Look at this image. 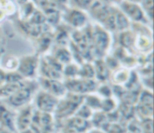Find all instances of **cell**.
Listing matches in <instances>:
<instances>
[{"label":"cell","mask_w":154,"mask_h":133,"mask_svg":"<svg viewBox=\"0 0 154 133\" xmlns=\"http://www.w3.org/2000/svg\"><path fill=\"white\" fill-rule=\"evenodd\" d=\"M35 89H36L35 84L32 81L29 80L27 81L26 85L23 87L20 88L11 96L2 101L8 107L20 109L27 104H30V102L32 100V97Z\"/></svg>","instance_id":"6da1fadb"},{"label":"cell","mask_w":154,"mask_h":133,"mask_svg":"<svg viewBox=\"0 0 154 133\" xmlns=\"http://www.w3.org/2000/svg\"><path fill=\"white\" fill-rule=\"evenodd\" d=\"M116 6L127 17V19L131 22V23H137L148 24L149 23H151L148 20L140 4H135V3L123 0Z\"/></svg>","instance_id":"7a4b0ae2"},{"label":"cell","mask_w":154,"mask_h":133,"mask_svg":"<svg viewBox=\"0 0 154 133\" xmlns=\"http://www.w3.org/2000/svg\"><path fill=\"white\" fill-rule=\"evenodd\" d=\"M61 18L69 27H72L76 30H80L87 25L88 14L87 12L76 8L67 7L63 13H61Z\"/></svg>","instance_id":"3957f363"},{"label":"cell","mask_w":154,"mask_h":133,"mask_svg":"<svg viewBox=\"0 0 154 133\" xmlns=\"http://www.w3.org/2000/svg\"><path fill=\"white\" fill-rule=\"evenodd\" d=\"M65 87L69 93L81 95L85 93H93L97 89V83L92 79L85 78H68L65 83Z\"/></svg>","instance_id":"277c9868"},{"label":"cell","mask_w":154,"mask_h":133,"mask_svg":"<svg viewBox=\"0 0 154 133\" xmlns=\"http://www.w3.org/2000/svg\"><path fill=\"white\" fill-rule=\"evenodd\" d=\"M40 59L38 55H27L19 59L17 72L23 77L32 79L39 69Z\"/></svg>","instance_id":"5b68a950"},{"label":"cell","mask_w":154,"mask_h":133,"mask_svg":"<svg viewBox=\"0 0 154 133\" xmlns=\"http://www.w3.org/2000/svg\"><path fill=\"white\" fill-rule=\"evenodd\" d=\"M91 41L94 43V47L98 51L106 52L111 43V36L109 32L104 29L101 25L96 23L91 30Z\"/></svg>","instance_id":"8992f818"},{"label":"cell","mask_w":154,"mask_h":133,"mask_svg":"<svg viewBox=\"0 0 154 133\" xmlns=\"http://www.w3.org/2000/svg\"><path fill=\"white\" fill-rule=\"evenodd\" d=\"M59 98L56 96L41 90L37 93L35 96V107L38 112L40 113H53L57 104L59 103Z\"/></svg>","instance_id":"52a82bcc"},{"label":"cell","mask_w":154,"mask_h":133,"mask_svg":"<svg viewBox=\"0 0 154 133\" xmlns=\"http://www.w3.org/2000/svg\"><path fill=\"white\" fill-rule=\"evenodd\" d=\"M33 113H34V110L31 104H27L20 108L19 112L15 115V120H14L15 131L20 132L27 129H30Z\"/></svg>","instance_id":"ba28073f"},{"label":"cell","mask_w":154,"mask_h":133,"mask_svg":"<svg viewBox=\"0 0 154 133\" xmlns=\"http://www.w3.org/2000/svg\"><path fill=\"white\" fill-rule=\"evenodd\" d=\"M40 86H42V90L56 96L59 99L62 98L68 92L64 83L57 79H50L41 77Z\"/></svg>","instance_id":"9c48e42d"},{"label":"cell","mask_w":154,"mask_h":133,"mask_svg":"<svg viewBox=\"0 0 154 133\" xmlns=\"http://www.w3.org/2000/svg\"><path fill=\"white\" fill-rule=\"evenodd\" d=\"M134 47L143 53H148L149 51H152V32H134Z\"/></svg>","instance_id":"30bf717a"},{"label":"cell","mask_w":154,"mask_h":133,"mask_svg":"<svg viewBox=\"0 0 154 133\" xmlns=\"http://www.w3.org/2000/svg\"><path fill=\"white\" fill-rule=\"evenodd\" d=\"M14 120H15V115H14L11 110L9 109V107L2 100H0V125L14 132L16 131Z\"/></svg>","instance_id":"8fae6325"},{"label":"cell","mask_w":154,"mask_h":133,"mask_svg":"<svg viewBox=\"0 0 154 133\" xmlns=\"http://www.w3.org/2000/svg\"><path fill=\"white\" fill-rule=\"evenodd\" d=\"M130 77H131V71L127 68H116L113 71L112 76H110V77H112L113 83L116 84L117 86L126 85Z\"/></svg>","instance_id":"7c38bea8"},{"label":"cell","mask_w":154,"mask_h":133,"mask_svg":"<svg viewBox=\"0 0 154 133\" xmlns=\"http://www.w3.org/2000/svg\"><path fill=\"white\" fill-rule=\"evenodd\" d=\"M118 41L121 45V47L125 49H130L134 47V33L131 29L125 30L123 32H118Z\"/></svg>","instance_id":"4fadbf2b"},{"label":"cell","mask_w":154,"mask_h":133,"mask_svg":"<svg viewBox=\"0 0 154 133\" xmlns=\"http://www.w3.org/2000/svg\"><path fill=\"white\" fill-rule=\"evenodd\" d=\"M116 29L118 32L131 29V22L117 6L116 10Z\"/></svg>","instance_id":"5bb4252c"},{"label":"cell","mask_w":154,"mask_h":133,"mask_svg":"<svg viewBox=\"0 0 154 133\" xmlns=\"http://www.w3.org/2000/svg\"><path fill=\"white\" fill-rule=\"evenodd\" d=\"M53 58L60 64H69V63H71V60H72V55L71 53L68 50V49H66V47H61L60 46L54 55H52Z\"/></svg>","instance_id":"9a60e30c"},{"label":"cell","mask_w":154,"mask_h":133,"mask_svg":"<svg viewBox=\"0 0 154 133\" xmlns=\"http://www.w3.org/2000/svg\"><path fill=\"white\" fill-rule=\"evenodd\" d=\"M96 1L97 0H68L67 5L68 7L76 8L88 13Z\"/></svg>","instance_id":"2e32d148"},{"label":"cell","mask_w":154,"mask_h":133,"mask_svg":"<svg viewBox=\"0 0 154 133\" xmlns=\"http://www.w3.org/2000/svg\"><path fill=\"white\" fill-rule=\"evenodd\" d=\"M95 66H94V69H95V76L97 77L98 79L101 80H105L108 77V72H109V68H107V66L105 63V60L102 59H97L95 61Z\"/></svg>","instance_id":"e0dca14e"},{"label":"cell","mask_w":154,"mask_h":133,"mask_svg":"<svg viewBox=\"0 0 154 133\" xmlns=\"http://www.w3.org/2000/svg\"><path fill=\"white\" fill-rule=\"evenodd\" d=\"M95 76V69L94 66L88 63L84 64L79 71V77L80 78H85V79H92Z\"/></svg>","instance_id":"ac0fdd59"},{"label":"cell","mask_w":154,"mask_h":133,"mask_svg":"<svg viewBox=\"0 0 154 133\" xmlns=\"http://www.w3.org/2000/svg\"><path fill=\"white\" fill-rule=\"evenodd\" d=\"M101 99L99 96H96L93 95H88V96H86L84 98V103L88 107H89L91 110L92 109H97L99 110L101 109Z\"/></svg>","instance_id":"d6986e66"},{"label":"cell","mask_w":154,"mask_h":133,"mask_svg":"<svg viewBox=\"0 0 154 133\" xmlns=\"http://www.w3.org/2000/svg\"><path fill=\"white\" fill-rule=\"evenodd\" d=\"M0 8L3 9L5 15H13L16 13V5L12 0H0Z\"/></svg>","instance_id":"ffe728a7"},{"label":"cell","mask_w":154,"mask_h":133,"mask_svg":"<svg viewBox=\"0 0 154 133\" xmlns=\"http://www.w3.org/2000/svg\"><path fill=\"white\" fill-rule=\"evenodd\" d=\"M141 6L146 14L148 20L152 23V15H153V1L152 0H143L141 2Z\"/></svg>","instance_id":"44dd1931"},{"label":"cell","mask_w":154,"mask_h":133,"mask_svg":"<svg viewBox=\"0 0 154 133\" xmlns=\"http://www.w3.org/2000/svg\"><path fill=\"white\" fill-rule=\"evenodd\" d=\"M18 64H19V59L14 58V57H8L5 61V64L3 66V68H1L4 71L7 70L8 72H13V71H16L17 68H18Z\"/></svg>","instance_id":"7402d4cb"},{"label":"cell","mask_w":154,"mask_h":133,"mask_svg":"<svg viewBox=\"0 0 154 133\" xmlns=\"http://www.w3.org/2000/svg\"><path fill=\"white\" fill-rule=\"evenodd\" d=\"M79 68L76 64L69 63L66 65L64 69H62V74L66 75L68 78H75L79 76Z\"/></svg>","instance_id":"603a6c76"},{"label":"cell","mask_w":154,"mask_h":133,"mask_svg":"<svg viewBox=\"0 0 154 133\" xmlns=\"http://www.w3.org/2000/svg\"><path fill=\"white\" fill-rule=\"evenodd\" d=\"M5 75H6L5 71H4V70L0 68V86L5 83Z\"/></svg>","instance_id":"cb8c5ba5"},{"label":"cell","mask_w":154,"mask_h":133,"mask_svg":"<svg viewBox=\"0 0 154 133\" xmlns=\"http://www.w3.org/2000/svg\"><path fill=\"white\" fill-rule=\"evenodd\" d=\"M103 3H106L107 5H117L121 1L123 0H100Z\"/></svg>","instance_id":"d4e9b609"},{"label":"cell","mask_w":154,"mask_h":133,"mask_svg":"<svg viewBox=\"0 0 154 133\" xmlns=\"http://www.w3.org/2000/svg\"><path fill=\"white\" fill-rule=\"evenodd\" d=\"M0 133H13V131H11L9 129L0 125Z\"/></svg>","instance_id":"484cf974"},{"label":"cell","mask_w":154,"mask_h":133,"mask_svg":"<svg viewBox=\"0 0 154 133\" xmlns=\"http://www.w3.org/2000/svg\"><path fill=\"white\" fill-rule=\"evenodd\" d=\"M5 12L3 11V9H1V8H0V21H2V20L5 18Z\"/></svg>","instance_id":"4316f807"},{"label":"cell","mask_w":154,"mask_h":133,"mask_svg":"<svg viewBox=\"0 0 154 133\" xmlns=\"http://www.w3.org/2000/svg\"><path fill=\"white\" fill-rule=\"evenodd\" d=\"M28 1H30V0H16V2L21 5H23V4H25L26 2H28Z\"/></svg>","instance_id":"83f0119b"},{"label":"cell","mask_w":154,"mask_h":133,"mask_svg":"<svg viewBox=\"0 0 154 133\" xmlns=\"http://www.w3.org/2000/svg\"><path fill=\"white\" fill-rule=\"evenodd\" d=\"M125 1L132 2V3H135V4H141V2H142L143 0H125Z\"/></svg>","instance_id":"f1b7e54d"},{"label":"cell","mask_w":154,"mask_h":133,"mask_svg":"<svg viewBox=\"0 0 154 133\" xmlns=\"http://www.w3.org/2000/svg\"><path fill=\"white\" fill-rule=\"evenodd\" d=\"M18 133H34L31 129H27V130H25V131H20V132Z\"/></svg>","instance_id":"f546056e"}]
</instances>
